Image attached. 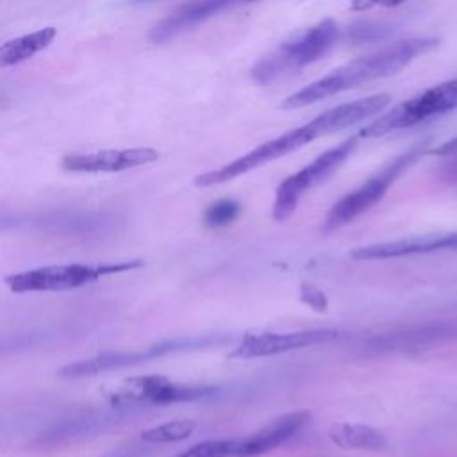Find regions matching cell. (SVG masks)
Returning <instances> with one entry per match:
<instances>
[{"mask_svg": "<svg viewBox=\"0 0 457 457\" xmlns=\"http://www.w3.org/2000/svg\"><path fill=\"white\" fill-rule=\"evenodd\" d=\"M391 96L387 93H377L366 98H359L348 104H341L336 105L321 114H318L314 120L286 132L280 134L275 139H270L259 146H255L253 150L246 152L245 155L216 168L205 173H200L198 177H195V186L198 187H211V186H218V184H225L228 180H234L266 162H271L275 159H280L305 145H309L311 141L337 132L341 129L357 125L368 118H373L375 114L382 112L386 109V105L389 104Z\"/></svg>", "mask_w": 457, "mask_h": 457, "instance_id": "cell-1", "label": "cell"}, {"mask_svg": "<svg viewBox=\"0 0 457 457\" xmlns=\"http://www.w3.org/2000/svg\"><path fill=\"white\" fill-rule=\"evenodd\" d=\"M437 37H409L353 59L328 75L311 82L300 91L289 95L280 107L282 109H300L312 105L323 98H330L337 93L359 87L366 82H373L384 77H391L412 62L418 55H423L437 46Z\"/></svg>", "mask_w": 457, "mask_h": 457, "instance_id": "cell-2", "label": "cell"}, {"mask_svg": "<svg viewBox=\"0 0 457 457\" xmlns=\"http://www.w3.org/2000/svg\"><path fill=\"white\" fill-rule=\"evenodd\" d=\"M339 34L341 29L336 20L325 18L262 55L253 64L250 75L259 84H270L286 75H293L328 54L339 39Z\"/></svg>", "mask_w": 457, "mask_h": 457, "instance_id": "cell-3", "label": "cell"}, {"mask_svg": "<svg viewBox=\"0 0 457 457\" xmlns=\"http://www.w3.org/2000/svg\"><path fill=\"white\" fill-rule=\"evenodd\" d=\"M427 146H428V139L418 141L416 145L409 146L405 152H402L400 155L386 162L378 171L368 177L359 187L341 196L327 212L323 221V230L332 232L343 225H348L350 221L364 214L368 209H371L375 204H378L387 193V189L395 184V180L427 152Z\"/></svg>", "mask_w": 457, "mask_h": 457, "instance_id": "cell-4", "label": "cell"}, {"mask_svg": "<svg viewBox=\"0 0 457 457\" xmlns=\"http://www.w3.org/2000/svg\"><path fill=\"white\" fill-rule=\"evenodd\" d=\"M141 259L120 261V262H98V264H50L34 270L18 271L5 277V284L12 293H46V291H68L87 284H93L104 277L125 273L141 268Z\"/></svg>", "mask_w": 457, "mask_h": 457, "instance_id": "cell-5", "label": "cell"}, {"mask_svg": "<svg viewBox=\"0 0 457 457\" xmlns=\"http://www.w3.org/2000/svg\"><path fill=\"white\" fill-rule=\"evenodd\" d=\"M457 109V77L432 86L398 104L359 130V137H382Z\"/></svg>", "mask_w": 457, "mask_h": 457, "instance_id": "cell-6", "label": "cell"}, {"mask_svg": "<svg viewBox=\"0 0 457 457\" xmlns=\"http://www.w3.org/2000/svg\"><path fill=\"white\" fill-rule=\"evenodd\" d=\"M357 141H359V136H350L343 143L320 154L314 161H311L307 166H303L296 173L286 177L278 184L277 193H275L273 220L286 221L295 212L300 198L309 189L323 184L327 179H330L339 170V166L357 148Z\"/></svg>", "mask_w": 457, "mask_h": 457, "instance_id": "cell-7", "label": "cell"}, {"mask_svg": "<svg viewBox=\"0 0 457 457\" xmlns=\"http://www.w3.org/2000/svg\"><path fill=\"white\" fill-rule=\"evenodd\" d=\"M216 393V387L205 384H186L164 375H139L125 378L107 395L111 405H166L177 402H195Z\"/></svg>", "mask_w": 457, "mask_h": 457, "instance_id": "cell-8", "label": "cell"}, {"mask_svg": "<svg viewBox=\"0 0 457 457\" xmlns=\"http://www.w3.org/2000/svg\"><path fill=\"white\" fill-rule=\"evenodd\" d=\"M216 343V337L202 336V337H182V339H171V341H161L157 345H152L148 348L141 350H116V352H102L98 355L70 362L59 370V375L64 378H80V377H91L104 371L125 368V366H136L145 361H152L155 357L184 352V350H195L204 348L207 345Z\"/></svg>", "mask_w": 457, "mask_h": 457, "instance_id": "cell-9", "label": "cell"}, {"mask_svg": "<svg viewBox=\"0 0 457 457\" xmlns=\"http://www.w3.org/2000/svg\"><path fill=\"white\" fill-rule=\"evenodd\" d=\"M337 328H309L295 332H259L246 334L228 353L230 359H261L302 350L339 339Z\"/></svg>", "mask_w": 457, "mask_h": 457, "instance_id": "cell-10", "label": "cell"}, {"mask_svg": "<svg viewBox=\"0 0 457 457\" xmlns=\"http://www.w3.org/2000/svg\"><path fill=\"white\" fill-rule=\"evenodd\" d=\"M159 159V152L150 146L136 148H107L96 152L66 154L61 159V166L66 171L75 173H116L132 168L150 164Z\"/></svg>", "mask_w": 457, "mask_h": 457, "instance_id": "cell-11", "label": "cell"}, {"mask_svg": "<svg viewBox=\"0 0 457 457\" xmlns=\"http://www.w3.org/2000/svg\"><path fill=\"white\" fill-rule=\"evenodd\" d=\"M439 250H457V230L411 236L396 241L371 243L366 246L353 248L350 252V257L355 261H384V259L409 257V255H420V253H432Z\"/></svg>", "mask_w": 457, "mask_h": 457, "instance_id": "cell-12", "label": "cell"}, {"mask_svg": "<svg viewBox=\"0 0 457 457\" xmlns=\"http://www.w3.org/2000/svg\"><path fill=\"white\" fill-rule=\"evenodd\" d=\"M309 411H291L275 418L257 432L239 437L237 457H257L278 448L293 439L309 423Z\"/></svg>", "mask_w": 457, "mask_h": 457, "instance_id": "cell-13", "label": "cell"}, {"mask_svg": "<svg viewBox=\"0 0 457 457\" xmlns=\"http://www.w3.org/2000/svg\"><path fill=\"white\" fill-rule=\"evenodd\" d=\"M328 439L343 450H384L387 446L386 436L364 423H334L328 428Z\"/></svg>", "mask_w": 457, "mask_h": 457, "instance_id": "cell-14", "label": "cell"}, {"mask_svg": "<svg viewBox=\"0 0 457 457\" xmlns=\"http://www.w3.org/2000/svg\"><path fill=\"white\" fill-rule=\"evenodd\" d=\"M57 30L54 27H45L39 30H34L30 34H23L20 37L9 39L0 48V64L2 68L20 64L36 54L43 52L50 43L54 41Z\"/></svg>", "mask_w": 457, "mask_h": 457, "instance_id": "cell-15", "label": "cell"}, {"mask_svg": "<svg viewBox=\"0 0 457 457\" xmlns=\"http://www.w3.org/2000/svg\"><path fill=\"white\" fill-rule=\"evenodd\" d=\"M196 428L193 420H171L141 432V439L152 445H166L187 439Z\"/></svg>", "mask_w": 457, "mask_h": 457, "instance_id": "cell-16", "label": "cell"}, {"mask_svg": "<svg viewBox=\"0 0 457 457\" xmlns=\"http://www.w3.org/2000/svg\"><path fill=\"white\" fill-rule=\"evenodd\" d=\"M239 437L237 439H205L191 445L175 457H237Z\"/></svg>", "mask_w": 457, "mask_h": 457, "instance_id": "cell-17", "label": "cell"}, {"mask_svg": "<svg viewBox=\"0 0 457 457\" xmlns=\"http://www.w3.org/2000/svg\"><path fill=\"white\" fill-rule=\"evenodd\" d=\"M239 204L234 200H218L211 204L204 212V223L207 227H227L239 216Z\"/></svg>", "mask_w": 457, "mask_h": 457, "instance_id": "cell-18", "label": "cell"}, {"mask_svg": "<svg viewBox=\"0 0 457 457\" xmlns=\"http://www.w3.org/2000/svg\"><path fill=\"white\" fill-rule=\"evenodd\" d=\"M387 36V29L382 25H375V23H357L352 30H350V37L355 43H364V41H375Z\"/></svg>", "mask_w": 457, "mask_h": 457, "instance_id": "cell-19", "label": "cell"}, {"mask_svg": "<svg viewBox=\"0 0 457 457\" xmlns=\"http://www.w3.org/2000/svg\"><path fill=\"white\" fill-rule=\"evenodd\" d=\"M302 300H303L307 305H311L312 309H320V311H323L325 305H327L325 295H323L318 287H314V286H311V284H303V286H302Z\"/></svg>", "mask_w": 457, "mask_h": 457, "instance_id": "cell-20", "label": "cell"}, {"mask_svg": "<svg viewBox=\"0 0 457 457\" xmlns=\"http://www.w3.org/2000/svg\"><path fill=\"white\" fill-rule=\"evenodd\" d=\"M405 0H350L352 11H366L371 7H395L403 4Z\"/></svg>", "mask_w": 457, "mask_h": 457, "instance_id": "cell-21", "label": "cell"}, {"mask_svg": "<svg viewBox=\"0 0 457 457\" xmlns=\"http://www.w3.org/2000/svg\"><path fill=\"white\" fill-rule=\"evenodd\" d=\"M439 175L445 182L457 186V154H453V157L441 166Z\"/></svg>", "mask_w": 457, "mask_h": 457, "instance_id": "cell-22", "label": "cell"}, {"mask_svg": "<svg viewBox=\"0 0 457 457\" xmlns=\"http://www.w3.org/2000/svg\"><path fill=\"white\" fill-rule=\"evenodd\" d=\"M430 154L439 155V157H450V155L457 154V136H453L452 139L445 141V143H443V145H439L437 148L430 150Z\"/></svg>", "mask_w": 457, "mask_h": 457, "instance_id": "cell-23", "label": "cell"}, {"mask_svg": "<svg viewBox=\"0 0 457 457\" xmlns=\"http://www.w3.org/2000/svg\"><path fill=\"white\" fill-rule=\"evenodd\" d=\"M214 2V7L216 11L221 14L225 11H230L241 4H248V2H255V0H212Z\"/></svg>", "mask_w": 457, "mask_h": 457, "instance_id": "cell-24", "label": "cell"}, {"mask_svg": "<svg viewBox=\"0 0 457 457\" xmlns=\"http://www.w3.org/2000/svg\"><path fill=\"white\" fill-rule=\"evenodd\" d=\"M148 2H157V0H127V4L136 5V4H148Z\"/></svg>", "mask_w": 457, "mask_h": 457, "instance_id": "cell-25", "label": "cell"}]
</instances>
